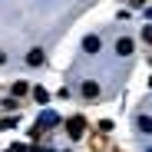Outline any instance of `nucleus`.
<instances>
[{
  "label": "nucleus",
  "mask_w": 152,
  "mask_h": 152,
  "mask_svg": "<svg viewBox=\"0 0 152 152\" xmlns=\"http://www.w3.org/2000/svg\"><path fill=\"white\" fill-rule=\"evenodd\" d=\"M0 63H7V56H4V50H0Z\"/></svg>",
  "instance_id": "11"
},
{
  "label": "nucleus",
  "mask_w": 152,
  "mask_h": 152,
  "mask_svg": "<svg viewBox=\"0 0 152 152\" xmlns=\"http://www.w3.org/2000/svg\"><path fill=\"white\" fill-rule=\"evenodd\" d=\"M66 129H69V136H73V139H80V136H83V129H86V119H83V116H73V119L66 122Z\"/></svg>",
  "instance_id": "1"
},
{
  "label": "nucleus",
  "mask_w": 152,
  "mask_h": 152,
  "mask_svg": "<svg viewBox=\"0 0 152 152\" xmlns=\"http://www.w3.org/2000/svg\"><path fill=\"white\" fill-rule=\"evenodd\" d=\"M142 40H145V43H152V27H142Z\"/></svg>",
  "instance_id": "10"
},
{
  "label": "nucleus",
  "mask_w": 152,
  "mask_h": 152,
  "mask_svg": "<svg viewBox=\"0 0 152 152\" xmlns=\"http://www.w3.org/2000/svg\"><path fill=\"white\" fill-rule=\"evenodd\" d=\"M13 126H17V119L10 116V119H0V129H13Z\"/></svg>",
  "instance_id": "8"
},
{
  "label": "nucleus",
  "mask_w": 152,
  "mask_h": 152,
  "mask_svg": "<svg viewBox=\"0 0 152 152\" xmlns=\"http://www.w3.org/2000/svg\"><path fill=\"white\" fill-rule=\"evenodd\" d=\"M136 126H139L145 136H152V116H139V119H136Z\"/></svg>",
  "instance_id": "4"
},
{
  "label": "nucleus",
  "mask_w": 152,
  "mask_h": 152,
  "mask_svg": "<svg viewBox=\"0 0 152 152\" xmlns=\"http://www.w3.org/2000/svg\"><path fill=\"white\" fill-rule=\"evenodd\" d=\"M27 93V83H13V96H23Z\"/></svg>",
  "instance_id": "9"
},
{
  "label": "nucleus",
  "mask_w": 152,
  "mask_h": 152,
  "mask_svg": "<svg viewBox=\"0 0 152 152\" xmlns=\"http://www.w3.org/2000/svg\"><path fill=\"white\" fill-rule=\"evenodd\" d=\"M116 53H119V56H129V53H132V40H129V37L116 40Z\"/></svg>",
  "instance_id": "2"
},
{
  "label": "nucleus",
  "mask_w": 152,
  "mask_h": 152,
  "mask_svg": "<svg viewBox=\"0 0 152 152\" xmlns=\"http://www.w3.org/2000/svg\"><path fill=\"white\" fill-rule=\"evenodd\" d=\"M33 99H37V103H43V106H46V103H50V93H46L43 86H37V89H33Z\"/></svg>",
  "instance_id": "7"
},
{
  "label": "nucleus",
  "mask_w": 152,
  "mask_h": 152,
  "mask_svg": "<svg viewBox=\"0 0 152 152\" xmlns=\"http://www.w3.org/2000/svg\"><path fill=\"white\" fill-rule=\"evenodd\" d=\"M83 50H86V53H99V37H86L83 40Z\"/></svg>",
  "instance_id": "3"
},
{
  "label": "nucleus",
  "mask_w": 152,
  "mask_h": 152,
  "mask_svg": "<svg viewBox=\"0 0 152 152\" xmlns=\"http://www.w3.org/2000/svg\"><path fill=\"white\" fill-rule=\"evenodd\" d=\"M83 96H86V99H93V96H99V86L86 80V83H83Z\"/></svg>",
  "instance_id": "5"
},
{
  "label": "nucleus",
  "mask_w": 152,
  "mask_h": 152,
  "mask_svg": "<svg viewBox=\"0 0 152 152\" xmlns=\"http://www.w3.org/2000/svg\"><path fill=\"white\" fill-rule=\"evenodd\" d=\"M27 63H30V66H40V63H43V50H30Z\"/></svg>",
  "instance_id": "6"
}]
</instances>
